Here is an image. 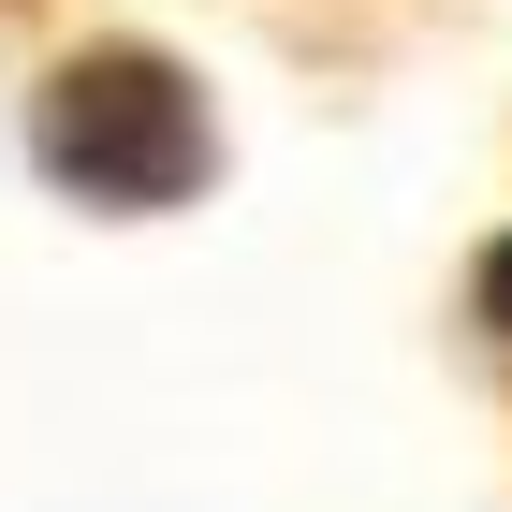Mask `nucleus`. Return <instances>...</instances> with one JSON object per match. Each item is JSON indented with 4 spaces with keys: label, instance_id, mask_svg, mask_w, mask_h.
<instances>
[{
    "label": "nucleus",
    "instance_id": "obj_1",
    "mask_svg": "<svg viewBox=\"0 0 512 512\" xmlns=\"http://www.w3.org/2000/svg\"><path fill=\"white\" fill-rule=\"evenodd\" d=\"M498 352H512V278H498Z\"/></svg>",
    "mask_w": 512,
    "mask_h": 512
},
{
    "label": "nucleus",
    "instance_id": "obj_2",
    "mask_svg": "<svg viewBox=\"0 0 512 512\" xmlns=\"http://www.w3.org/2000/svg\"><path fill=\"white\" fill-rule=\"evenodd\" d=\"M0 15H15V0H0Z\"/></svg>",
    "mask_w": 512,
    "mask_h": 512
}]
</instances>
